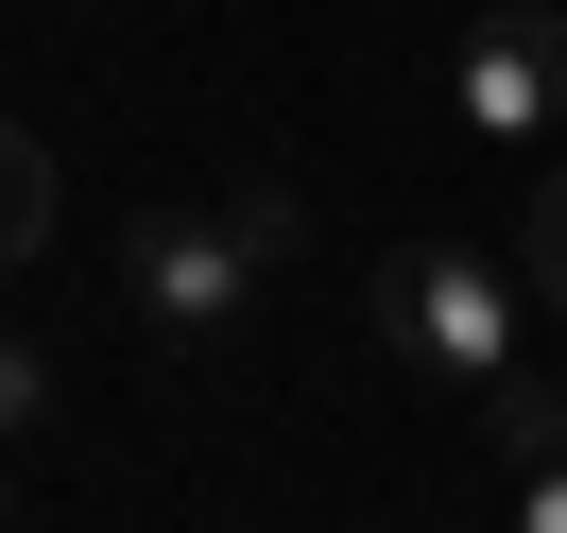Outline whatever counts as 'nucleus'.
<instances>
[{"label":"nucleus","instance_id":"1","mask_svg":"<svg viewBox=\"0 0 567 533\" xmlns=\"http://www.w3.org/2000/svg\"><path fill=\"white\" fill-rule=\"evenodd\" d=\"M361 327H379L413 379H447L464 413H498V396L533 379V327H516V258L482 242H395L379 276H361Z\"/></svg>","mask_w":567,"mask_h":533},{"label":"nucleus","instance_id":"2","mask_svg":"<svg viewBox=\"0 0 567 533\" xmlns=\"http://www.w3.org/2000/svg\"><path fill=\"white\" fill-rule=\"evenodd\" d=\"M276 258H292V207H276V189L155 207L138 242H121V310H138L155 345H241V310L276 293Z\"/></svg>","mask_w":567,"mask_h":533},{"label":"nucleus","instance_id":"7","mask_svg":"<svg viewBox=\"0 0 567 533\" xmlns=\"http://www.w3.org/2000/svg\"><path fill=\"white\" fill-rule=\"evenodd\" d=\"M498 533H567V448H550V464H516V499H498Z\"/></svg>","mask_w":567,"mask_h":533},{"label":"nucleus","instance_id":"10","mask_svg":"<svg viewBox=\"0 0 567 533\" xmlns=\"http://www.w3.org/2000/svg\"><path fill=\"white\" fill-rule=\"evenodd\" d=\"M533 18H550V0H533Z\"/></svg>","mask_w":567,"mask_h":533},{"label":"nucleus","instance_id":"6","mask_svg":"<svg viewBox=\"0 0 567 533\" xmlns=\"http://www.w3.org/2000/svg\"><path fill=\"white\" fill-rule=\"evenodd\" d=\"M35 430H52V345L0 327V448H35Z\"/></svg>","mask_w":567,"mask_h":533},{"label":"nucleus","instance_id":"4","mask_svg":"<svg viewBox=\"0 0 567 533\" xmlns=\"http://www.w3.org/2000/svg\"><path fill=\"white\" fill-rule=\"evenodd\" d=\"M35 242H52V155L18 139V121H0V276H18Z\"/></svg>","mask_w":567,"mask_h":533},{"label":"nucleus","instance_id":"8","mask_svg":"<svg viewBox=\"0 0 567 533\" xmlns=\"http://www.w3.org/2000/svg\"><path fill=\"white\" fill-rule=\"evenodd\" d=\"M0 533H18V464H0Z\"/></svg>","mask_w":567,"mask_h":533},{"label":"nucleus","instance_id":"3","mask_svg":"<svg viewBox=\"0 0 567 533\" xmlns=\"http://www.w3.org/2000/svg\"><path fill=\"white\" fill-rule=\"evenodd\" d=\"M447 121L464 139H567V35L533 18V0H482V18H447Z\"/></svg>","mask_w":567,"mask_h":533},{"label":"nucleus","instance_id":"9","mask_svg":"<svg viewBox=\"0 0 567 533\" xmlns=\"http://www.w3.org/2000/svg\"><path fill=\"white\" fill-rule=\"evenodd\" d=\"M550 35H567V0H550Z\"/></svg>","mask_w":567,"mask_h":533},{"label":"nucleus","instance_id":"5","mask_svg":"<svg viewBox=\"0 0 567 533\" xmlns=\"http://www.w3.org/2000/svg\"><path fill=\"white\" fill-rule=\"evenodd\" d=\"M516 293H550V310H567V155L533 173V207H516Z\"/></svg>","mask_w":567,"mask_h":533}]
</instances>
